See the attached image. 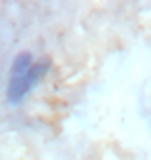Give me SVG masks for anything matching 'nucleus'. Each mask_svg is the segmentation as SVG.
I'll return each mask as SVG.
<instances>
[{
	"instance_id": "obj_1",
	"label": "nucleus",
	"mask_w": 151,
	"mask_h": 160,
	"mask_svg": "<svg viewBox=\"0 0 151 160\" xmlns=\"http://www.w3.org/2000/svg\"><path fill=\"white\" fill-rule=\"evenodd\" d=\"M50 69L48 60H37L29 52L17 54V58L12 62L11 69V79H8V88H6V100L8 104L17 106L33 92V88L44 79V75Z\"/></svg>"
}]
</instances>
